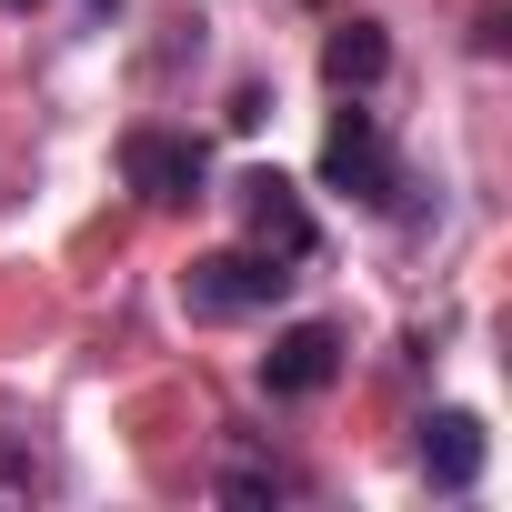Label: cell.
Instances as JSON below:
<instances>
[{
  "label": "cell",
  "instance_id": "5",
  "mask_svg": "<svg viewBox=\"0 0 512 512\" xmlns=\"http://www.w3.org/2000/svg\"><path fill=\"white\" fill-rule=\"evenodd\" d=\"M482 462H492V432H482V412L442 402V412H422V422H412V472H422L442 502L482 492Z\"/></svg>",
  "mask_w": 512,
  "mask_h": 512
},
{
  "label": "cell",
  "instance_id": "3",
  "mask_svg": "<svg viewBox=\"0 0 512 512\" xmlns=\"http://www.w3.org/2000/svg\"><path fill=\"white\" fill-rule=\"evenodd\" d=\"M121 181L151 211H191V201H211V141L171 131V121H131L121 131Z\"/></svg>",
  "mask_w": 512,
  "mask_h": 512
},
{
  "label": "cell",
  "instance_id": "10",
  "mask_svg": "<svg viewBox=\"0 0 512 512\" xmlns=\"http://www.w3.org/2000/svg\"><path fill=\"white\" fill-rule=\"evenodd\" d=\"M0 11H41V0H0ZM81 11H91V21H111L121 0H81Z\"/></svg>",
  "mask_w": 512,
  "mask_h": 512
},
{
  "label": "cell",
  "instance_id": "9",
  "mask_svg": "<svg viewBox=\"0 0 512 512\" xmlns=\"http://www.w3.org/2000/svg\"><path fill=\"white\" fill-rule=\"evenodd\" d=\"M0 492H41V462H0Z\"/></svg>",
  "mask_w": 512,
  "mask_h": 512
},
{
  "label": "cell",
  "instance_id": "8",
  "mask_svg": "<svg viewBox=\"0 0 512 512\" xmlns=\"http://www.w3.org/2000/svg\"><path fill=\"white\" fill-rule=\"evenodd\" d=\"M211 492H221V502H302V472L272 462V452H241V462L211 472Z\"/></svg>",
  "mask_w": 512,
  "mask_h": 512
},
{
  "label": "cell",
  "instance_id": "7",
  "mask_svg": "<svg viewBox=\"0 0 512 512\" xmlns=\"http://www.w3.org/2000/svg\"><path fill=\"white\" fill-rule=\"evenodd\" d=\"M382 71H392V31H382V21H332V41H322V81L352 91V101H372Z\"/></svg>",
  "mask_w": 512,
  "mask_h": 512
},
{
  "label": "cell",
  "instance_id": "6",
  "mask_svg": "<svg viewBox=\"0 0 512 512\" xmlns=\"http://www.w3.org/2000/svg\"><path fill=\"white\" fill-rule=\"evenodd\" d=\"M342 382V322H282L262 352V392L272 402H312Z\"/></svg>",
  "mask_w": 512,
  "mask_h": 512
},
{
  "label": "cell",
  "instance_id": "2",
  "mask_svg": "<svg viewBox=\"0 0 512 512\" xmlns=\"http://www.w3.org/2000/svg\"><path fill=\"white\" fill-rule=\"evenodd\" d=\"M322 191H342V201H362V211H392V221H402V191H412V171H402L382 111H362L352 91H342V111H332V131H322Z\"/></svg>",
  "mask_w": 512,
  "mask_h": 512
},
{
  "label": "cell",
  "instance_id": "4",
  "mask_svg": "<svg viewBox=\"0 0 512 512\" xmlns=\"http://www.w3.org/2000/svg\"><path fill=\"white\" fill-rule=\"evenodd\" d=\"M231 211H241V231L262 241V251H282V262H312V251H322V221H312L302 181L272 171V161H251V171L231 181Z\"/></svg>",
  "mask_w": 512,
  "mask_h": 512
},
{
  "label": "cell",
  "instance_id": "1",
  "mask_svg": "<svg viewBox=\"0 0 512 512\" xmlns=\"http://www.w3.org/2000/svg\"><path fill=\"white\" fill-rule=\"evenodd\" d=\"M292 282H302V262H282V251H262V241H221V251H191L181 312L191 322H251V312H282Z\"/></svg>",
  "mask_w": 512,
  "mask_h": 512
}]
</instances>
